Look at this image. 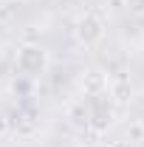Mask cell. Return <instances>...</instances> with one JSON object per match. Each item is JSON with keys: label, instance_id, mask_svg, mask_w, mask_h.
<instances>
[{"label": "cell", "instance_id": "cell-1", "mask_svg": "<svg viewBox=\"0 0 144 147\" xmlns=\"http://www.w3.org/2000/svg\"><path fill=\"white\" fill-rule=\"evenodd\" d=\"M14 68L23 76L34 79L40 74H45V68H48V51L37 42H23L17 48V57H14Z\"/></svg>", "mask_w": 144, "mask_h": 147}, {"label": "cell", "instance_id": "cell-2", "mask_svg": "<svg viewBox=\"0 0 144 147\" xmlns=\"http://www.w3.org/2000/svg\"><path fill=\"white\" fill-rule=\"evenodd\" d=\"M73 37H76V42L85 45V48L99 45L102 37H105V20L99 17L96 11H85V14H79L76 23H73Z\"/></svg>", "mask_w": 144, "mask_h": 147}, {"label": "cell", "instance_id": "cell-3", "mask_svg": "<svg viewBox=\"0 0 144 147\" xmlns=\"http://www.w3.org/2000/svg\"><path fill=\"white\" fill-rule=\"evenodd\" d=\"M113 119H116V105L108 99V93L102 96H90V105H88V127L93 133H108L113 127Z\"/></svg>", "mask_w": 144, "mask_h": 147}, {"label": "cell", "instance_id": "cell-4", "mask_svg": "<svg viewBox=\"0 0 144 147\" xmlns=\"http://www.w3.org/2000/svg\"><path fill=\"white\" fill-rule=\"evenodd\" d=\"M82 91H85V96H102V93L108 91V76L99 71V68H90L82 76Z\"/></svg>", "mask_w": 144, "mask_h": 147}, {"label": "cell", "instance_id": "cell-5", "mask_svg": "<svg viewBox=\"0 0 144 147\" xmlns=\"http://www.w3.org/2000/svg\"><path fill=\"white\" fill-rule=\"evenodd\" d=\"M108 99L113 102V105H124L127 96H130V82L127 79H122V76H116V79H108Z\"/></svg>", "mask_w": 144, "mask_h": 147}, {"label": "cell", "instance_id": "cell-6", "mask_svg": "<svg viewBox=\"0 0 144 147\" xmlns=\"http://www.w3.org/2000/svg\"><path fill=\"white\" fill-rule=\"evenodd\" d=\"M9 125L17 130L23 139H31V136L37 133V119H34V113H20L17 119H11Z\"/></svg>", "mask_w": 144, "mask_h": 147}, {"label": "cell", "instance_id": "cell-7", "mask_svg": "<svg viewBox=\"0 0 144 147\" xmlns=\"http://www.w3.org/2000/svg\"><path fill=\"white\" fill-rule=\"evenodd\" d=\"M68 119H71L73 127H79V130L88 127V108H85V102H76V105H71V108H68Z\"/></svg>", "mask_w": 144, "mask_h": 147}, {"label": "cell", "instance_id": "cell-8", "mask_svg": "<svg viewBox=\"0 0 144 147\" xmlns=\"http://www.w3.org/2000/svg\"><path fill=\"white\" fill-rule=\"evenodd\" d=\"M124 9L136 17H144V0H124Z\"/></svg>", "mask_w": 144, "mask_h": 147}, {"label": "cell", "instance_id": "cell-9", "mask_svg": "<svg viewBox=\"0 0 144 147\" xmlns=\"http://www.w3.org/2000/svg\"><path fill=\"white\" fill-rule=\"evenodd\" d=\"M136 125H139V127H141V130H144V108H141V110H139V113H136Z\"/></svg>", "mask_w": 144, "mask_h": 147}, {"label": "cell", "instance_id": "cell-10", "mask_svg": "<svg viewBox=\"0 0 144 147\" xmlns=\"http://www.w3.org/2000/svg\"><path fill=\"white\" fill-rule=\"evenodd\" d=\"M14 3H26V0H14Z\"/></svg>", "mask_w": 144, "mask_h": 147}]
</instances>
